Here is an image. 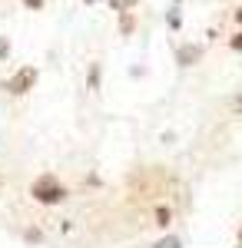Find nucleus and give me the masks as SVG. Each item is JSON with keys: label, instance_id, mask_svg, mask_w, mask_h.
<instances>
[{"label": "nucleus", "instance_id": "1", "mask_svg": "<svg viewBox=\"0 0 242 248\" xmlns=\"http://www.w3.org/2000/svg\"><path fill=\"white\" fill-rule=\"evenodd\" d=\"M30 195H34V202H40V205H60L67 199V186L56 175H40V179H34V186H30Z\"/></svg>", "mask_w": 242, "mask_h": 248}, {"label": "nucleus", "instance_id": "2", "mask_svg": "<svg viewBox=\"0 0 242 248\" xmlns=\"http://www.w3.org/2000/svg\"><path fill=\"white\" fill-rule=\"evenodd\" d=\"M37 77H40L37 66H20L10 79H3V90L10 96H23V93H30V90L37 86Z\"/></svg>", "mask_w": 242, "mask_h": 248}, {"label": "nucleus", "instance_id": "3", "mask_svg": "<svg viewBox=\"0 0 242 248\" xmlns=\"http://www.w3.org/2000/svg\"><path fill=\"white\" fill-rule=\"evenodd\" d=\"M196 60H199V46H183V50H179V63H183V66H192Z\"/></svg>", "mask_w": 242, "mask_h": 248}, {"label": "nucleus", "instance_id": "4", "mask_svg": "<svg viewBox=\"0 0 242 248\" xmlns=\"http://www.w3.org/2000/svg\"><path fill=\"white\" fill-rule=\"evenodd\" d=\"M136 3H139V0H110V7H113V10H120V14H130Z\"/></svg>", "mask_w": 242, "mask_h": 248}, {"label": "nucleus", "instance_id": "5", "mask_svg": "<svg viewBox=\"0 0 242 248\" xmlns=\"http://www.w3.org/2000/svg\"><path fill=\"white\" fill-rule=\"evenodd\" d=\"M156 248H179V238L166 235V238H159V242H156Z\"/></svg>", "mask_w": 242, "mask_h": 248}, {"label": "nucleus", "instance_id": "6", "mask_svg": "<svg viewBox=\"0 0 242 248\" xmlns=\"http://www.w3.org/2000/svg\"><path fill=\"white\" fill-rule=\"evenodd\" d=\"M7 57H10V40H7V37H0V63H3Z\"/></svg>", "mask_w": 242, "mask_h": 248}, {"label": "nucleus", "instance_id": "7", "mask_svg": "<svg viewBox=\"0 0 242 248\" xmlns=\"http://www.w3.org/2000/svg\"><path fill=\"white\" fill-rule=\"evenodd\" d=\"M169 218H173V212H169V209H159V212H156V222H159V225H169Z\"/></svg>", "mask_w": 242, "mask_h": 248}, {"label": "nucleus", "instance_id": "8", "mask_svg": "<svg viewBox=\"0 0 242 248\" xmlns=\"http://www.w3.org/2000/svg\"><path fill=\"white\" fill-rule=\"evenodd\" d=\"M90 86H100V66H90Z\"/></svg>", "mask_w": 242, "mask_h": 248}, {"label": "nucleus", "instance_id": "9", "mask_svg": "<svg viewBox=\"0 0 242 248\" xmlns=\"http://www.w3.org/2000/svg\"><path fill=\"white\" fill-rule=\"evenodd\" d=\"M43 3L47 0H23V7H30V10H43Z\"/></svg>", "mask_w": 242, "mask_h": 248}, {"label": "nucleus", "instance_id": "10", "mask_svg": "<svg viewBox=\"0 0 242 248\" xmlns=\"http://www.w3.org/2000/svg\"><path fill=\"white\" fill-rule=\"evenodd\" d=\"M120 27H123V33H133V17H130V14L123 17V23H120Z\"/></svg>", "mask_w": 242, "mask_h": 248}, {"label": "nucleus", "instance_id": "11", "mask_svg": "<svg viewBox=\"0 0 242 248\" xmlns=\"http://www.w3.org/2000/svg\"><path fill=\"white\" fill-rule=\"evenodd\" d=\"M232 50H242V33H239V37H232Z\"/></svg>", "mask_w": 242, "mask_h": 248}, {"label": "nucleus", "instance_id": "12", "mask_svg": "<svg viewBox=\"0 0 242 248\" xmlns=\"http://www.w3.org/2000/svg\"><path fill=\"white\" fill-rule=\"evenodd\" d=\"M236 20H239V23H242V7H239V10H236Z\"/></svg>", "mask_w": 242, "mask_h": 248}, {"label": "nucleus", "instance_id": "13", "mask_svg": "<svg viewBox=\"0 0 242 248\" xmlns=\"http://www.w3.org/2000/svg\"><path fill=\"white\" fill-rule=\"evenodd\" d=\"M236 109H242V99H239V103H236Z\"/></svg>", "mask_w": 242, "mask_h": 248}, {"label": "nucleus", "instance_id": "14", "mask_svg": "<svg viewBox=\"0 0 242 248\" xmlns=\"http://www.w3.org/2000/svg\"><path fill=\"white\" fill-rule=\"evenodd\" d=\"M83 3H96V0H83Z\"/></svg>", "mask_w": 242, "mask_h": 248}]
</instances>
